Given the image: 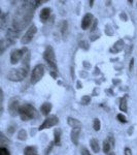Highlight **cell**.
<instances>
[{
  "instance_id": "cell-25",
  "label": "cell",
  "mask_w": 137,
  "mask_h": 155,
  "mask_svg": "<svg viewBox=\"0 0 137 155\" xmlns=\"http://www.w3.org/2000/svg\"><path fill=\"white\" fill-rule=\"evenodd\" d=\"M90 101H91V96L84 95L83 97H81V104H83L84 106H87V104H89Z\"/></svg>"
},
{
  "instance_id": "cell-28",
  "label": "cell",
  "mask_w": 137,
  "mask_h": 155,
  "mask_svg": "<svg viewBox=\"0 0 137 155\" xmlns=\"http://www.w3.org/2000/svg\"><path fill=\"white\" fill-rule=\"evenodd\" d=\"M79 46H81V48H83L84 50H89V44L86 41H79Z\"/></svg>"
},
{
  "instance_id": "cell-17",
  "label": "cell",
  "mask_w": 137,
  "mask_h": 155,
  "mask_svg": "<svg viewBox=\"0 0 137 155\" xmlns=\"http://www.w3.org/2000/svg\"><path fill=\"white\" fill-rule=\"evenodd\" d=\"M61 134H62V130L60 128L55 129L54 131V143L56 145L60 146L61 144Z\"/></svg>"
},
{
  "instance_id": "cell-11",
  "label": "cell",
  "mask_w": 137,
  "mask_h": 155,
  "mask_svg": "<svg viewBox=\"0 0 137 155\" xmlns=\"http://www.w3.org/2000/svg\"><path fill=\"white\" fill-rule=\"evenodd\" d=\"M51 12H52V9L49 8V7H44V8H42L40 14H39L40 22H42V23H46V22L49 20V16H51Z\"/></svg>"
},
{
  "instance_id": "cell-29",
  "label": "cell",
  "mask_w": 137,
  "mask_h": 155,
  "mask_svg": "<svg viewBox=\"0 0 137 155\" xmlns=\"http://www.w3.org/2000/svg\"><path fill=\"white\" fill-rule=\"evenodd\" d=\"M0 155H11L8 149H6L5 147H1L0 148Z\"/></svg>"
},
{
  "instance_id": "cell-16",
  "label": "cell",
  "mask_w": 137,
  "mask_h": 155,
  "mask_svg": "<svg viewBox=\"0 0 137 155\" xmlns=\"http://www.w3.org/2000/svg\"><path fill=\"white\" fill-rule=\"evenodd\" d=\"M90 146H91L94 153H99V151H100V146H99V142L97 141L96 139L90 140Z\"/></svg>"
},
{
  "instance_id": "cell-4",
  "label": "cell",
  "mask_w": 137,
  "mask_h": 155,
  "mask_svg": "<svg viewBox=\"0 0 137 155\" xmlns=\"http://www.w3.org/2000/svg\"><path fill=\"white\" fill-rule=\"evenodd\" d=\"M43 58L48 62L49 66L53 69V71H57L58 69V65H57V60H56V55H55L54 49L51 46H48L43 52Z\"/></svg>"
},
{
  "instance_id": "cell-20",
  "label": "cell",
  "mask_w": 137,
  "mask_h": 155,
  "mask_svg": "<svg viewBox=\"0 0 137 155\" xmlns=\"http://www.w3.org/2000/svg\"><path fill=\"white\" fill-rule=\"evenodd\" d=\"M124 49V41H122V39H119L114 44V49H111V52H116V53H118V52L122 51V50Z\"/></svg>"
},
{
  "instance_id": "cell-26",
  "label": "cell",
  "mask_w": 137,
  "mask_h": 155,
  "mask_svg": "<svg viewBox=\"0 0 137 155\" xmlns=\"http://www.w3.org/2000/svg\"><path fill=\"white\" fill-rule=\"evenodd\" d=\"M116 119H118L121 123H126L127 122V119H126V117L124 116V114H118L116 115Z\"/></svg>"
},
{
  "instance_id": "cell-37",
  "label": "cell",
  "mask_w": 137,
  "mask_h": 155,
  "mask_svg": "<svg viewBox=\"0 0 137 155\" xmlns=\"http://www.w3.org/2000/svg\"><path fill=\"white\" fill-rule=\"evenodd\" d=\"M89 3H90V5H91V6H93V3H94V1H93V0H92V1H90Z\"/></svg>"
},
{
  "instance_id": "cell-36",
  "label": "cell",
  "mask_w": 137,
  "mask_h": 155,
  "mask_svg": "<svg viewBox=\"0 0 137 155\" xmlns=\"http://www.w3.org/2000/svg\"><path fill=\"white\" fill-rule=\"evenodd\" d=\"M73 71H74L73 67H71V76H72V79L74 80V78H75V76H74V72H73Z\"/></svg>"
},
{
  "instance_id": "cell-19",
  "label": "cell",
  "mask_w": 137,
  "mask_h": 155,
  "mask_svg": "<svg viewBox=\"0 0 137 155\" xmlns=\"http://www.w3.org/2000/svg\"><path fill=\"white\" fill-rule=\"evenodd\" d=\"M24 154L25 155H38L36 147H33V146L26 147V148L24 149Z\"/></svg>"
},
{
  "instance_id": "cell-10",
  "label": "cell",
  "mask_w": 137,
  "mask_h": 155,
  "mask_svg": "<svg viewBox=\"0 0 137 155\" xmlns=\"http://www.w3.org/2000/svg\"><path fill=\"white\" fill-rule=\"evenodd\" d=\"M94 17L92 14H86L84 16L83 20H81V29L87 30L90 28V26L92 25V23H94Z\"/></svg>"
},
{
  "instance_id": "cell-14",
  "label": "cell",
  "mask_w": 137,
  "mask_h": 155,
  "mask_svg": "<svg viewBox=\"0 0 137 155\" xmlns=\"http://www.w3.org/2000/svg\"><path fill=\"white\" fill-rule=\"evenodd\" d=\"M60 30H61V33L63 38L65 39L68 36V22L63 20V21L60 23Z\"/></svg>"
},
{
  "instance_id": "cell-34",
  "label": "cell",
  "mask_w": 137,
  "mask_h": 155,
  "mask_svg": "<svg viewBox=\"0 0 137 155\" xmlns=\"http://www.w3.org/2000/svg\"><path fill=\"white\" fill-rule=\"evenodd\" d=\"M119 17H121V19H123L124 21H127V16L125 14H121L119 15Z\"/></svg>"
},
{
  "instance_id": "cell-31",
  "label": "cell",
  "mask_w": 137,
  "mask_h": 155,
  "mask_svg": "<svg viewBox=\"0 0 137 155\" xmlns=\"http://www.w3.org/2000/svg\"><path fill=\"white\" fill-rule=\"evenodd\" d=\"M81 155H91V153L88 151V149L87 148H81Z\"/></svg>"
},
{
  "instance_id": "cell-24",
  "label": "cell",
  "mask_w": 137,
  "mask_h": 155,
  "mask_svg": "<svg viewBox=\"0 0 137 155\" xmlns=\"http://www.w3.org/2000/svg\"><path fill=\"white\" fill-rule=\"evenodd\" d=\"M100 127H101V123H100V120L98 118H95L94 119V122H93V128L95 131H99L100 130Z\"/></svg>"
},
{
  "instance_id": "cell-5",
  "label": "cell",
  "mask_w": 137,
  "mask_h": 155,
  "mask_svg": "<svg viewBox=\"0 0 137 155\" xmlns=\"http://www.w3.org/2000/svg\"><path fill=\"white\" fill-rule=\"evenodd\" d=\"M44 72H46V68L42 64H37V65L32 69L31 72V79H30V82L31 84H36L38 83L39 81L42 79V77L44 76Z\"/></svg>"
},
{
  "instance_id": "cell-27",
  "label": "cell",
  "mask_w": 137,
  "mask_h": 155,
  "mask_svg": "<svg viewBox=\"0 0 137 155\" xmlns=\"http://www.w3.org/2000/svg\"><path fill=\"white\" fill-rule=\"evenodd\" d=\"M16 128H17V126L14 125V124H12V125H9L8 127H7V132H8L9 134H12L14 131H16Z\"/></svg>"
},
{
  "instance_id": "cell-22",
  "label": "cell",
  "mask_w": 137,
  "mask_h": 155,
  "mask_svg": "<svg viewBox=\"0 0 137 155\" xmlns=\"http://www.w3.org/2000/svg\"><path fill=\"white\" fill-rule=\"evenodd\" d=\"M11 44L8 41H5V39H1V41H0V54H3V52H4V50L6 49V47L8 46V45Z\"/></svg>"
},
{
  "instance_id": "cell-38",
  "label": "cell",
  "mask_w": 137,
  "mask_h": 155,
  "mask_svg": "<svg viewBox=\"0 0 137 155\" xmlns=\"http://www.w3.org/2000/svg\"><path fill=\"white\" fill-rule=\"evenodd\" d=\"M107 155H116V153H114V152H109Z\"/></svg>"
},
{
  "instance_id": "cell-2",
  "label": "cell",
  "mask_w": 137,
  "mask_h": 155,
  "mask_svg": "<svg viewBox=\"0 0 137 155\" xmlns=\"http://www.w3.org/2000/svg\"><path fill=\"white\" fill-rule=\"evenodd\" d=\"M20 117L23 121H29L31 119H35L38 117L36 109L29 104H25L20 107Z\"/></svg>"
},
{
  "instance_id": "cell-9",
  "label": "cell",
  "mask_w": 137,
  "mask_h": 155,
  "mask_svg": "<svg viewBox=\"0 0 137 155\" xmlns=\"http://www.w3.org/2000/svg\"><path fill=\"white\" fill-rule=\"evenodd\" d=\"M20 102L18 99H12V101L8 104V107H7V109H8V113L11 115L12 117L17 116V115H19L20 113Z\"/></svg>"
},
{
  "instance_id": "cell-7",
  "label": "cell",
  "mask_w": 137,
  "mask_h": 155,
  "mask_svg": "<svg viewBox=\"0 0 137 155\" xmlns=\"http://www.w3.org/2000/svg\"><path fill=\"white\" fill-rule=\"evenodd\" d=\"M59 123V118L56 115H51V116L46 117V120L40 124V126L38 127V130H44V129L51 128V127L56 126Z\"/></svg>"
},
{
  "instance_id": "cell-18",
  "label": "cell",
  "mask_w": 137,
  "mask_h": 155,
  "mask_svg": "<svg viewBox=\"0 0 137 155\" xmlns=\"http://www.w3.org/2000/svg\"><path fill=\"white\" fill-rule=\"evenodd\" d=\"M119 110L124 113L128 111V107H127V96H124L119 99Z\"/></svg>"
},
{
  "instance_id": "cell-1",
  "label": "cell",
  "mask_w": 137,
  "mask_h": 155,
  "mask_svg": "<svg viewBox=\"0 0 137 155\" xmlns=\"http://www.w3.org/2000/svg\"><path fill=\"white\" fill-rule=\"evenodd\" d=\"M36 1H25L16 12L12 19V26L16 30H23L30 24L34 16V9L36 7Z\"/></svg>"
},
{
  "instance_id": "cell-33",
  "label": "cell",
  "mask_w": 137,
  "mask_h": 155,
  "mask_svg": "<svg viewBox=\"0 0 137 155\" xmlns=\"http://www.w3.org/2000/svg\"><path fill=\"white\" fill-rule=\"evenodd\" d=\"M124 155H132V151L130 148H125V150H124Z\"/></svg>"
},
{
  "instance_id": "cell-35",
  "label": "cell",
  "mask_w": 137,
  "mask_h": 155,
  "mask_svg": "<svg viewBox=\"0 0 137 155\" xmlns=\"http://www.w3.org/2000/svg\"><path fill=\"white\" fill-rule=\"evenodd\" d=\"M51 76L54 78V79H57V74H56V71H51Z\"/></svg>"
},
{
  "instance_id": "cell-15",
  "label": "cell",
  "mask_w": 137,
  "mask_h": 155,
  "mask_svg": "<svg viewBox=\"0 0 137 155\" xmlns=\"http://www.w3.org/2000/svg\"><path fill=\"white\" fill-rule=\"evenodd\" d=\"M52 107H53L52 104H49V102H44V104L40 107L41 114L43 115V116H49L52 111Z\"/></svg>"
},
{
  "instance_id": "cell-13",
  "label": "cell",
  "mask_w": 137,
  "mask_h": 155,
  "mask_svg": "<svg viewBox=\"0 0 137 155\" xmlns=\"http://www.w3.org/2000/svg\"><path fill=\"white\" fill-rule=\"evenodd\" d=\"M79 134H81V129H72L70 132V139L71 142L75 146L78 145V140H79Z\"/></svg>"
},
{
  "instance_id": "cell-30",
  "label": "cell",
  "mask_w": 137,
  "mask_h": 155,
  "mask_svg": "<svg viewBox=\"0 0 137 155\" xmlns=\"http://www.w3.org/2000/svg\"><path fill=\"white\" fill-rule=\"evenodd\" d=\"M55 143L54 142H52V143H49V146L48 147V149L46 150V155H49V153H51V151H52V149H53V145Z\"/></svg>"
},
{
  "instance_id": "cell-12",
  "label": "cell",
  "mask_w": 137,
  "mask_h": 155,
  "mask_svg": "<svg viewBox=\"0 0 137 155\" xmlns=\"http://www.w3.org/2000/svg\"><path fill=\"white\" fill-rule=\"evenodd\" d=\"M67 123H68L69 126H71L73 129H81L83 124L79 120L75 119V118H72V117H68L67 118Z\"/></svg>"
},
{
  "instance_id": "cell-3",
  "label": "cell",
  "mask_w": 137,
  "mask_h": 155,
  "mask_svg": "<svg viewBox=\"0 0 137 155\" xmlns=\"http://www.w3.org/2000/svg\"><path fill=\"white\" fill-rule=\"evenodd\" d=\"M29 72V68L21 66L20 68H12L7 72V79L11 82H21L26 78Z\"/></svg>"
},
{
  "instance_id": "cell-21",
  "label": "cell",
  "mask_w": 137,
  "mask_h": 155,
  "mask_svg": "<svg viewBox=\"0 0 137 155\" xmlns=\"http://www.w3.org/2000/svg\"><path fill=\"white\" fill-rule=\"evenodd\" d=\"M111 148H113V146H111L110 142L108 141V139L104 140V142H103V152H104V153L108 154Z\"/></svg>"
},
{
  "instance_id": "cell-32",
  "label": "cell",
  "mask_w": 137,
  "mask_h": 155,
  "mask_svg": "<svg viewBox=\"0 0 137 155\" xmlns=\"http://www.w3.org/2000/svg\"><path fill=\"white\" fill-rule=\"evenodd\" d=\"M133 67H134V59L132 58L130 60V63H129V71H133Z\"/></svg>"
},
{
  "instance_id": "cell-23",
  "label": "cell",
  "mask_w": 137,
  "mask_h": 155,
  "mask_svg": "<svg viewBox=\"0 0 137 155\" xmlns=\"http://www.w3.org/2000/svg\"><path fill=\"white\" fill-rule=\"evenodd\" d=\"M18 139L20 141H25V140H27V132L25 129H21V130L18 132Z\"/></svg>"
},
{
  "instance_id": "cell-6",
  "label": "cell",
  "mask_w": 137,
  "mask_h": 155,
  "mask_svg": "<svg viewBox=\"0 0 137 155\" xmlns=\"http://www.w3.org/2000/svg\"><path fill=\"white\" fill-rule=\"evenodd\" d=\"M28 52L27 48L23 49H14L11 52V64H17L19 63L21 60H23L24 55Z\"/></svg>"
},
{
  "instance_id": "cell-8",
  "label": "cell",
  "mask_w": 137,
  "mask_h": 155,
  "mask_svg": "<svg viewBox=\"0 0 137 155\" xmlns=\"http://www.w3.org/2000/svg\"><path fill=\"white\" fill-rule=\"evenodd\" d=\"M36 32H37V27L35 25H31V26L27 29V31H26V33L24 34V36L21 38V44L25 45V46L28 45L29 42L32 41V38H33V36L35 35Z\"/></svg>"
}]
</instances>
